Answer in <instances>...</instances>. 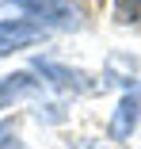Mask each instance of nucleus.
Segmentation results:
<instances>
[{
  "label": "nucleus",
  "instance_id": "6e6552de",
  "mask_svg": "<svg viewBox=\"0 0 141 149\" xmlns=\"http://www.w3.org/2000/svg\"><path fill=\"white\" fill-rule=\"evenodd\" d=\"M73 149H99V145H73Z\"/></svg>",
  "mask_w": 141,
  "mask_h": 149
},
{
  "label": "nucleus",
  "instance_id": "0eeeda50",
  "mask_svg": "<svg viewBox=\"0 0 141 149\" xmlns=\"http://www.w3.org/2000/svg\"><path fill=\"white\" fill-rule=\"evenodd\" d=\"M0 149H23L19 141H0Z\"/></svg>",
  "mask_w": 141,
  "mask_h": 149
},
{
  "label": "nucleus",
  "instance_id": "f257e3e1",
  "mask_svg": "<svg viewBox=\"0 0 141 149\" xmlns=\"http://www.w3.org/2000/svg\"><path fill=\"white\" fill-rule=\"evenodd\" d=\"M8 12H19L23 19H31L38 27H46V31H76V27L84 23L80 8L73 4V0H4Z\"/></svg>",
  "mask_w": 141,
  "mask_h": 149
},
{
  "label": "nucleus",
  "instance_id": "20e7f679",
  "mask_svg": "<svg viewBox=\"0 0 141 149\" xmlns=\"http://www.w3.org/2000/svg\"><path fill=\"white\" fill-rule=\"evenodd\" d=\"M137 123H141V88H126L122 100H118V107L111 111L107 134L115 138V141H126V138L137 130Z\"/></svg>",
  "mask_w": 141,
  "mask_h": 149
},
{
  "label": "nucleus",
  "instance_id": "39448f33",
  "mask_svg": "<svg viewBox=\"0 0 141 149\" xmlns=\"http://www.w3.org/2000/svg\"><path fill=\"white\" fill-rule=\"evenodd\" d=\"M42 92V80H35L31 73H12V77H0V107H12L19 100H31Z\"/></svg>",
  "mask_w": 141,
  "mask_h": 149
},
{
  "label": "nucleus",
  "instance_id": "f03ea898",
  "mask_svg": "<svg viewBox=\"0 0 141 149\" xmlns=\"http://www.w3.org/2000/svg\"><path fill=\"white\" fill-rule=\"evenodd\" d=\"M35 73L53 84L57 92H73V96H92L99 92V80L88 77L84 69H73V65H61V61H50V57H35Z\"/></svg>",
  "mask_w": 141,
  "mask_h": 149
},
{
  "label": "nucleus",
  "instance_id": "423d86ee",
  "mask_svg": "<svg viewBox=\"0 0 141 149\" xmlns=\"http://www.w3.org/2000/svg\"><path fill=\"white\" fill-rule=\"evenodd\" d=\"M115 19L118 23H141V0H115Z\"/></svg>",
  "mask_w": 141,
  "mask_h": 149
},
{
  "label": "nucleus",
  "instance_id": "7ed1b4c3",
  "mask_svg": "<svg viewBox=\"0 0 141 149\" xmlns=\"http://www.w3.org/2000/svg\"><path fill=\"white\" fill-rule=\"evenodd\" d=\"M50 31L31 19H0V57H8L15 50H27V46H38L46 42Z\"/></svg>",
  "mask_w": 141,
  "mask_h": 149
}]
</instances>
